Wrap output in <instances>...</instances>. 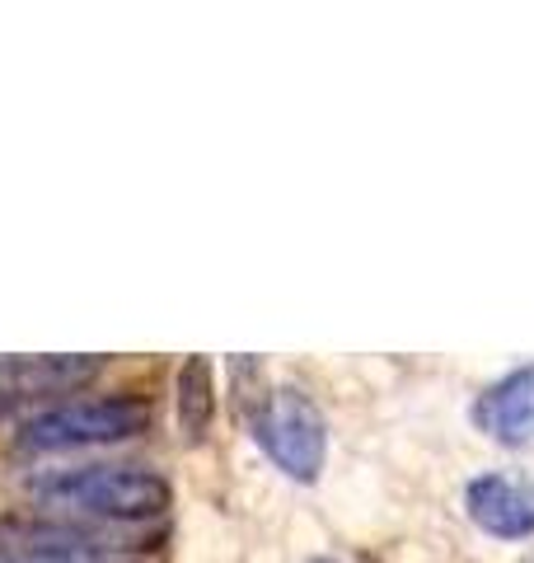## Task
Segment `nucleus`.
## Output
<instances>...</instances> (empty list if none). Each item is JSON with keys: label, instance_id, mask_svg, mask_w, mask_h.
<instances>
[{"label": "nucleus", "instance_id": "9", "mask_svg": "<svg viewBox=\"0 0 534 563\" xmlns=\"http://www.w3.org/2000/svg\"><path fill=\"white\" fill-rule=\"evenodd\" d=\"M310 563H337V559H329V554H319V559H310Z\"/></svg>", "mask_w": 534, "mask_h": 563}, {"label": "nucleus", "instance_id": "4", "mask_svg": "<svg viewBox=\"0 0 534 563\" xmlns=\"http://www.w3.org/2000/svg\"><path fill=\"white\" fill-rule=\"evenodd\" d=\"M0 563H146L132 544L62 517H0Z\"/></svg>", "mask_w": 534, "mask_h": 563}, {"label": "nucleus", "instance_id": "7", "mask_svg": "<svg viewBox=\"0 0 534 563\" xmlns=\"http://www.w3.org/2000/svg\"><path fill=\"white\" fill-rule=\"evenodd\" d=\"M469 418L492 446H507V451L534 446V362L483 385Z\"/></svg>", "mask_w": 534, "mask_h": 563}, {"label": "nucleus", "instance_id": "8", "mask_svg": "<svg viewBox=\"0 0 534 563\" xmlns=\"http://www.w3.org/2000/svg\"><path fill=\"white\" fill-rule=\"evenodd\" d=\"M216 413V395H211V366L207 357H188L178 366V422H183L188 442H202Z\"/></svg>", "mask_w": 534, "mask_h": 563}, {"label": "nucleus", "instance_id": "10", "mask_svg": "<svg viewBox=\"0 0 534 563\" xmlns=\"http://www.w3.org/2000/svg\"><path fill=\"white\" fill-rule=\"evenodd\" d=\"M530 563H534V559H530Z\"/></svg>", "mask_w": 534, "mask_h": 563}, {"label": "nucleus", "instance_id": "5", "mask_svg": "<svg viewBox=\"0 0 534 563\" xmlns=\"http://www.w3.org/2000/svg\"><path fill=\"white\" fill-rule=\"evenodd\" d=\"M465 517L492 540H530L534 536V479L511 470L474 474L465 484Z\"/></svg>", "mask_w": 534, "mask_h": 563}, {"label": "nucleus", "instance_id": "3", "mask_svg": "<svg viewBox=\"0 0 534 563\" xmlns=\"http://www.w3.org/2000/svg\"><path fill=\"white\" fill-rule=\"evenodd\" d=\"M151 404L141 395H99V399H66L52 409L33 413L20 422L14 446L33 451V455H52V451H85V446H118L132 442L151 428Z\"/></svg>", "mask_w": 534, "mask_h": 563}, {"label": "nucleus", "instance_id": "2", "mask_svg": "<svg viewBox=\"0 0 534 563\" xmlns=\"http://www.w3.org/2000/svg\"><path fill=\"white\" fill-rule=\"evenodd\" d=\"M240 413L258 451L272 461L287 479L314 484L329 465V422L319 404L296 390V385H258L240 395Z\"/></svg>", "mask_w": 534, "mask_h": 563}, {"label": "nucleus", "instance_id": "1", "mask_svg": "<svg viewBox=\"0 0 534 563\" xmlns=\"http://www.w3.org/2000/svg\"><path fill=\"white\" fill-rule=\"evenodd\" d=\"M29 498L43 517L80 526H146L174 507V484L146 465H76L38 474Z\"/></svg>", "mask_w": 534, "mask_h": 563}, {"label": "nucleus", "instance_id": "6", "mask_svg": "<svg viewBox=\"0 0 534 563\" xmlns=\"http://www.w3.org/2000/svg\"><path fill=\"white\" fill-rule=\"evenodd\" d=\"M99 357H80V352H70V357H0V418L80 390L85 380L99 376Z\"/></svg>", "mask_w": 534, "mask_h": 563}]
</instances>
